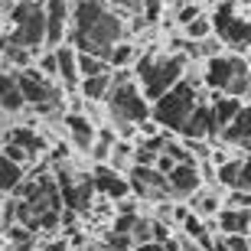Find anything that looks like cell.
<instances>
[{"label":"cell","mask_w":251,"mask_h":251,"mask_svg":"<svg viewBox=\"0 0 251 251\" xmlns=\"http://www.w3.org/2000/svg\"><path fill=\"white\" fill-rule=\"evenodd\" d=\"M85 251H101V248H85Z\"/></svg>","instance_id":"38"},{"label":"cell","mask_w":251,"mask_h":251,"mask_svg":"<svg viewBox=\"0 0 251 251\" xmlns=\"http://www.w3.org/2000/svg\"><path fill=\"white\" fill-rule=\"evenodd\" d=\"M92 179H95V189L104 196V199H127L130 196V179L124 176L121 170H114L111 163H101V167H95V173H92Z\"/></svg>","instance_id":"13"},{"label":"cell","mask_w":251,"mask_h":251,"mask_svg":"<svg viewBox=\"0 0 251 251\" xmlns=\"http://www.w3.org/2000/svg\"><path fill=\"white\" fill-rule=\"evenodd\" d=\"M127 179H130V193L140 196V199H157L160 202L170 196L167 173H160L157 167H130Z\"/></svg>","instance_id":"9"},{"label":"cell","mask_w":251,"mask_h":251,"mask_svg":"<svg viewBox=\"0 0 251 251\" xmlns=\"http://www.w3.org/2000/svg\"><path fill=\"white\" fill-rule=\"evenodd\" d=\"M56 183H59V189H62V202L69 205V209H75V212L88 209V205H92V196L98 193L92 176H78V183H75V176H69V173H59Z\"/></svg>","instance_id":"11"},{"label":"cell","mask_w":251,"mask_h":251,"mask_svg":"<svg viewBox=\"0 0 251 251\" xmlns=\"http://www.w3.org/2000/svg\"><path fill=\"white\" fill-rule=\"evenodd\" d=\"M69 39L78 52H92V56L108 59L111 49L124 39V20L104 0H75Z\"/></svg>","instance_id":"1"},{"label":"cell","mask_w":251,"mask_h":251,"mask_svg":"<svg viewBox=\"0 0 251 251\" xmlns=\"http://www.w3.org/2000/svg\"><path fill=\"white\" fill-rule=\"evenodd\" d=\"M111 3L118 13H134V17H144V0H104Z\"/></svg>","instance_id":"30"},{"label":"cell","mask_w":251,"mask_h":251,"mask_svg":"<svg viewBox=\"0 0 251 251\" xmlns=\"http://www.w3.org/2000/svg\"><path fill=\"white\" fill-rule=\"evenodd\" d=\"M3 3H7V0H0V7H3Z\"/></svg>","instance_id":"40"},{"label":"cell","mask_w":251,"mask_h":251,"mask_svg":"<svg viewBox=\"0 0 251 251\" xmlns=\"http://www.w3.org/2000/svg\"><path fill=\"white\" fill-rule=\"evenodd\" d=\"M167 0H144V20H157Z\"/></svg>","instance_id":"34"},{"label":"cell","mask_w":251,"mask_h":251,"mask_svg":"<svg viewBox=\"0 0 251 251\" xmlns=\"http://www.w3.org/2000/svg\"><path fill=\"white\" fill-rule=\"evenodd\" d=\"M134 59H137V49L130 46L127 39H121V43L111 49V56H108V65H111V69H127Z\"/></svg>","instance_id":"26"},{"label":"cell","mask_w":251,"mask_h":251,"mask_svg":"<svg viewBox=\"0 0 251 251\" xmlns=\"http://www.w3.org/2000/svg\"><path fill=\"white\" fill-rule=\"evenodd\" d=\"M134 251H167V245L163 242H140V245H134Z\"/></svg>","instance_id":"35"},{"label":"cell","mask_w":251,"mask_h":251,"mask_svg":"<svg viewBox=\"0 0 251 251\" xmlns=\"http://www.w3.org/2000/svg\"><path fill=\"white\" fill-rule=\"evenodd\" d=\"M193 212L199 215V219H205V215H219V196H212V193H196L193 196Z\"/></svg>","instance_id":"27"},{"label":"cell","mask_w":251,"mask_h":251,"mask_svg":"<svg viewBox=\"0 0 251 251\" xmlns=\"http://www.w3.org/2000/svg\"><path fill=\"white\" fill-rule=\"evenodd\" d=\"M202 82L215 95H232V98L251 101V69H248V59L242 56H228V52L212 56L205 62Z\"/></svg>","instance_id":"4"},{"label":"cell","mask_w":251,"mask_h":251,"mask_svg":"<svg viewBox=\"0 0 251 251\" xmlns=\"http://www.w3.org/2000/svg\"><path fill=\"white\" fill-rule=\"evenodd\" d=\"M248 137H251V101H245L242 111L232 118V124L222 130V140L228 144V147H242Z\"/></svg>","instance_id":"18"},{"label":"cell","mask_w":251,"mask_h":251,"mask_svg":"<svg viewBox=\"0 0 251 251\" xmlns=\"http://www.w3.org/2000/svg\"><path fill=\"white\" fill-rule=\"evenodd\" d=\"M183 29H186V39H189V43H202V39L215 36V33H212V17H205V13H199L196 20H189Z\"/></svg>","instance_id":"25"},{"label":"cell","mask_w":251,"mask_h":251,"mask_svg":"<svg viewBox=\"0 0 251 251\" xmlns=\"http://www.w3.org/2000/svg\"><path fill=\"white\" fill-rule=\"evenodd\" d=\"M235 189L251 193V157H242V170H238V183H235Z\"/></svg>","instance_id":"33"},{"label":"cell","mask_w":251,"mask_h":251,"mask_svg":"<svg viewBox=\"0 0 251 251\" xmlns=\"http://www.w3.org/2000/svg\"><path fill=\"white\" fill-rule=\"evenodd\" d=\"M248 69H251V52H248Z\"/></svg>","instance_id":"39"},{"label":"cell","mask_w":251,"mask_h":251,"mask_svg":"<svg viewBox=\"0 0 251 251\" xmlns=\"http://www.w3.org/2000/svg\"><path fill=\"white\" fill-rule=\"evenodd\" d=\"M20 88H23V98H26L29 108H36L39 114H56L62 108V88H59L52 78L39 72L36 65H29L23 72H17Z\"/></svg>","instance_id":"7"},{"label":"cell","mask_w":251,"mask_h":251,"mask_svg":"<svg viewBox=\"0 0 251 251\" xmlns=\"http://www.w3.org/2000/svg\"><path fill=\"white\" fill-rule=\"evenodd\" d=\"M167 183H170V196H196L199 186H202V173H199V167L193 160L189 163H176L167 173Z\"/></svg>","instance_id":"14"},{"label":"cell","mask_w":251,"mask_h":251,"mask_svg":"<svg viewBox=\"0 0 251 251\" xmlns=\"http://www.w3.org/2000/svg\"><path fill=\"white\" fill-rule=\"evenodd\" d=\"M215 134L222 137V127L215 124V114H212V104L209 101L199 104V108L189 114V121L183 124V130H179L183 140H212Z\"/></svg>","instance_id":"12"},{"label":"cell","mask_w":251,"mask_h":251,"mask_svg":"<svg viewBox=\"0 0 251 251\" xmlns=\"http://www.w3.org/2000/svg\"><path fill=\"white\" fill-rule=\"evenodd\" d=\"M108 251H134V238L121 232H108Z\"/></svg>","instance_id":"31"},{"label":"cell","mask_w":251,"mask_h":251,"mask_svg":"<svg viewBox=\"0 0 251 251\" xmlns=\"http://www.w3.org/2000/svg\"><path fill=\"white\" fill-rule=\"evenodd\" d=\"M46 251H69V242H65V238H56L52 245H46Z\"/></svg>","instance_id":"36"},{"label":"cell","mask_w":251,"mask_h":251,"mask_svg":"<svg viewBox=\"0 0 251 251\" xmlns=\"http://www.w3.org/2000/svg\"><path fill=\"white\" fill-rule=\"evenodd\" d=\"M78 88H82V95L88 101H108V95H111V88H114V72L95 75V78H82Z\"/></svg>","instance_id":"20"},{"label":"cell","mask_w":251,"mask_h":251,"mask_svg":"<svg viewBox=\"0 0 251 251\" xmlns=\"http://www.w3.org/2000/svg\"><path fill=\"white\" fill-rule=\"evenodd\" d=\"M46 46L59 49L72 29V3L69 0H46Z\"/></svg>","instance_id":"10"},{"label":"cell","mask_w":251,"mask_h":251,"mask_svg":"<svg viewBox=\"0 0 251 251\" xmlns=\"http://www.w3.org/2000/svg\"><path fill=\"white\" fill-rule=\"evenodd\" d=\"M104 72H114L108 65V59L92 56V52H78V75L82 78H95V75H104Z\"/></svg>","instance_id":"24"},{"label":"cell","mask_w":251,"mask_h":251,"mask_svg":"<svg viewBox=\"0 0 251 251\" xmlns=\"http://www.w3.org/2000/svg\"><path fill=\"white\" fill-rule=\"evenodd\" d=\"M108 114L114 124H140L153 114V104L137 85V75H130L127 69H114V88L108 95Z\"/></svg>","instance_id":"2"},{"label":"cell","mask_w":251,"mask_h":251,"mask_svg":"<svg viewBox=\"0 0 251 251\" xmlns=\"http://www.w3.org/2000/svg\"><path fill=\"white\" fill-rule=\"evenodd\" d=\"M238 170H242V157H235V160H225V163H219L215 176H219V183H222V186L235 189V183H238Z\"/></svg>","instance_id":"28"},{"label":"cell","mask_w":251,"mask_h":251,"mask_svg":"<svg viewBox=\"0 0 251 251\" xmlns=\"http://www.w3.org/2000/svg\"><path fill=\"white\" fill-rule=\"evenodd\" d=\"M23 104H26V98H23L17 72H0V108L3 111H20Z\"/></svg>","instance_id":"19"},{"label":"cell","mask_w":251,"mask_h":251,"mask_svg":"<svg viewBox=\"0 0 251 251\" xmlns=\"http://www.w3.org/2000/svg\"><path fill=\"white\" fill-rule=\"evenodd\" d=\"M20 183H23V167H20V163H13L10 157H3V153H0V196L17 193Z\"/></svg>","instance_id":"22"},{"label":"cell","mask_w":251,"mask_h":251,"mask_svg":"<svg viewBox=\"0 0 251 251\" xmlns=\"http://www.w3.org/2000/svg\"><path fill=\"white\" fill-rule=\"evenodd\" d=\"M183 72H186V56H179V52H170V56L144 52L137 59V85L150 98V104L160 95H167L176 82H183Z\"/></svg>","instance_id":"3"},{"label":"cell","mask_w":251,"mask_h":251,"mask_svg":"<svg viewBox=\"0 0 251 251\" xmlns=\"http://www.w3.org/2000/svg\"><path fill=\"white\" fill-rule=\"evenodd\" d=\"M56 59H59V82H62V88H75L82 82V75H78V49L62 43L56 49Z\"/></svg>","instance_id":"17"},{"label":"cell","mask_w":251,"mask_h":251,"mask_svg":"<svg viewBox=\"0 0 251 251\" xmlns=\"http://www.w3.org/2000/svg\"><path fill=\"white\" fill-rule=\"evenodd\" d=\"M10 46L39 52V46H46V7L39 0H20L10 10Z\"/></svg>","instance_id":"6"},{"label":"cell","mask_w":251,"mask_h":251,"mask_svg":"<svg viewBox=\"0 0 251 251\" xmlns=\"http://www.w3.org/2000/svg\"><path fill=\"white\" fill-rule=\"evenodd\" d=\"M215 222H219L222 235H248L251 232V209H242V205H225V209H219Z\"/></svg>","instance_id":"16"},{"label":"cell","mask_w":251,"mask_h":251,"mask_svg":"<svg viewBox=\"0 0 251 251\" xmlns=\"http://www.w3.org/2000/svg\"><path fill=\"white\" fill-rule=\"evenodd\" d=\"M0 153H3V157H10V160H13V163H20V167H23L26 160H33V157H29V153H26V150L20 147V144H13V140H7Z\"/></svg>","instance_id":"32"},{"label":"cell","mask_w":251,"mask_h":251,"mask_svg":"<svg viewBox=\"0 0 251 251\" xmlns=\"http://www.w3.org/2000/svg\"><path fill=\"white\" fill-rule=\"evenodd\" d=\"M209 104H212V114H215V124H219V127H228V124H232V118H235V114H238V111H242V98H232V95H215V98H212V101H209Z\"/></svg>","instance_id":"21"},{"label":"cell","mask_w":251,"mask_h":251,"mask_svg":"<svg viewBox=\"0 0 251 251\" xmlns=\"http://www.w3.org/2000/svg\"><path fill=\"white\" fill-rule=\"evenodd\" d=\"M65 127H69V137L78 150H92L95 140H98V127L95 121H88V114H65Z\"/></svg>","instance_id":"15"},{"label":"cell","mask_w":251,"mask_h":251,"mask_svg":"<svg viewBox=\"0 0 251 251\" xmlns=\"http://www.w3.org/2000/svg\"><path fill=\"white\" fill-rule=\"evenodd\" d=\"M238 3H245V7H251V0H238Z\"/></svg>","instance_id":"37"},{"label":"cell","mask_w":251,"mask_h":251,"mask_svg":"<svg viewBox=\"0 0 251 251\" xmlns=\"http://www.w3.org/2000/svg\"><path fill=\"white\" fill-rule=\"evenodd\" d=\"M10 140H13V144H20L29 157H36V153H43V150H46V140L39 137L36 130H29V127H13V130H10Z\"/></svg>","instance_id":"23"},{"label":"cell","mask_w":251,"mask_h":251,"mask_svg":"<svg viewBox=\"0 0 251 251\" xmlns=\"http://www.w3.org/2000/svg\"><path fill=\"white\" fill-rule=\"evenodd\" d=\"M212 33L219 36V43L228 49H235V52H245V49H251V20H245L238 10H235V3H219V10L212 13Z\"/></svg>","instance_id":"8"},{"label":"cell","mask_w":251,"mask_h":251,"mask_svg":"<svg viewBox=\"0 0 251 251\" xmlns=\"http://www.w3.org/2000/svg\"><path fill=\"white\" fill-rule=\"evenodd\" d=\"M36 69L46 75V78H59V59H56V49H49L46 56H39V59H36Z\"/></svg>","instance_id":"29"},{"label":"cell","mask_w":251,"mask_h":251,"mask_svg":"<svg viewBox=\"0 0 251 251\" xmlns=\"http://www.w3.org/2000/svg\"><path fill=\"white\" fill-rule=\"evenodd\" d=\"M202 104V95H199V85L196 82H176L173 88H170L167 95H160L157 101H153V121L160 124V127H167V130H183V124L189 121V114L196 111Z\"/></svg>","instance_id":"5"}]
</instances>
